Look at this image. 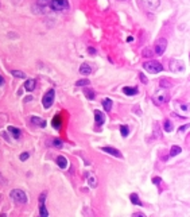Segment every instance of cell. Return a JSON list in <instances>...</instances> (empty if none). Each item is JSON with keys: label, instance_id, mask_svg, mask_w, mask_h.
I'll return each mask as SVG.
<instances>
[{"label": "cell", "instance_id": "obj_1", "mask_svg": "<svg viewBox=\"0 0 190 217\" xmlns=\"http://www.w3.org/2000/svg\"><path fill=\"white\" fill-rule=\"evenodd\" d=\"M143 69L146 70V72H148V73H151V74H156V73H159V72H162L163 66L160 65L158 61L150 59V61L143 63Z\"/></svg>", "mask_w": 190, "mask_h": 217}, {"label": "cell", "instance_id": "obj_2", "mask_svg": "<svg viewBox=\"0 0 190 217\" xmlns=\"http://www.w3.org/2000/svg\"><path fill=\"white\" fill-rule=\"evenodd\" d=\"M152 100H154V103H155L156 105H163L170 100V94H169V92H167L166 89H160L154 94Z\"/></svg>", "mask_w": 190, "mask_h": 217}, {"label": "cell", "instance_id": "obj_3", "mask_svg": "<svg viewBox=\"0 0 190 217\" xmlns=\"http://www.w3.org/2000/svg\"><path fill=\"white\" fill-rule=\"evenodd\" d=\"M11 198L16 204H26L27 202V196L24 193L23 190L20 189H14L11 192Z\"/></svg>", "mask_w": 190, "mask_h": 217}, {"label": "cell", "instance_id": "obj_4", "mask_svg": "<svg viewBox=\"0 0 190 217\" xmlns=\"http://www.w3.org/2000/svg\"><path fill=\"white\" fill-rule=\"evenodd\" d=\"M50 7L54 11H63L69 8L67 0H50Z\"/></svg>", "mask_w": 190, "mask_h": 217}, {"label": "cell", "instance_id": "obj_5", "mask_svg": "<svg viewBox=\"0 0 190 217\" xmlns=\"http://www.w3.org/2000/svg\"><path fill=\"white\" fill-rule=\"evenodd\" d=\"M54 96H55L54 89H50V90H47V92L45 93V96L42 97V104L46 109L50 108L51 105H53V103H54Z\"/></svg>", "mask_w": 190, "mask_h": 217}, {"label": "cell", "instance_id": "obj_6", "mask_svg": "<svg viewBox=\"0 0 190 217\" xmlns=\"http://www.w3.org/2000/svg\"><path fill=\"white\" fill-rule=\"evenodd\" d=\"M167 47V41L166 38H159L158 41L155 42V54L156 55H162L165 53Z\"/></svg>", "mask_w": 190, "mask_h": 217}, {"label": "cell", "instance_id": "obj_7", "mask_svg": "<svg viewBox=\"0 0 190 217\" xmlns=\"http://www.w3.org/2000/svg\"><path fill=\"white\" fill-rule=\"evenodd\" d=\"M101 150H103L104 152H107V154H111V155H113V156H116V158H123L121 152L115 147H109V146H107V147H101Z\"/></svg>", "mask_w": 190, "mask_h": 217}, {"label": "cell", "instance_id": "obj_8", "mask_svg": "<svg viewBox=\"0 0 190 217\" xmlns=\"http://www.w3.org/2000/svg\"><path fill=\"white\" fill-rule=\"evenodd\" d=\"M170 70H173V72H181V70H183V63L181 61H177V59H171Z\"/></svg>", "mask_w": 190, "mask_h": 217}, {"label": "cell", "instance_id": "obj_9", "mask_svg": "<svg viewBox=\"0 0 190 217\" xmlns=\"http://www.w3.org/2000/svg\"><path fill=\"white\" fill-rule=\"evenodd\" d=\"M8 132L12 135V138H14V139H19L20 136H22V131H20L19 128L12 127V125H10V127H8Z\"/></svg>", "mask_w": 190, "mask_h": 217}, {"label": "cell", "instance_id": "obj_10", "mask_svg": "<svg viewBox=\"0 0 190 217\" xmlns=\"http://www.w3.org/2000/svg\"><path fill=\"white\" fill-rule=\"evenodd\" d=\"M90 73H92V68L89 66V63H82V65L80 66V74H82V76H89Z\"/></svg>", "mask_w": 190, "mask_h": 217}, {"label": "cell", "instance_id": "obj_11", "mask_svg": "<svg viewBox=\"0 0 190 217\" xmlns=\"http://www.w3.org/2000/svg\"><path fill=\"white\" fill-rule=\"evenodd\" d=\"M94 119H96V124L97 125H103L105 121V116H104V113H101L100 111H96L94 112Z\"/></svg>", "mask_w": 190, "mask_h": 217}, {"label": "cell", "instance_id": "obj_12", "mask_svg": "<svg viewBox=\"0 0 190 217\" xmlns=\"http://www.w3.org/2000/svg\"><path fill=\"white\" fill-rule=\"evenodd\" d=\"M35 85H36V81L35 80H27V81L24 82V88H26V90H28V92H31V90L35 89Z\"/></svg>", "mask_w": 190, "mask_h": 217}, {"label": "cell", "instance_id": "obj_13", "mask_svg": "<svg viewBox=\"0 0 190 217\" xmlns=\"http://www.w3.org/2000/svg\"><path fill=\"white\" fill-rule=\"evenodd\" d=\"M57 165H58L61 169H66L67 167V159L63 156V155H59L57 158Z\"/></svg>", "mask_w": 190, "mask_h": 217}, {"label": "cell", "instance_id": "obj_14", "mask_svg": "<svg viewBox=\"0 0 190 217\" xmlns=\"http://www.w3.org/2000/svg\"><path fill=\"white\" fill-rule=\"evenodd\" d=\"M31 123L35 124V125H38V127H45V125H46V121L43 120V119H41V117H35V116L31 117Z\"/></svg>", "mask_w": 190, "mask_h": 217}, {"label": "cell", "instance_id": "obj_15", "mask_svg": "<svg viewBox=\"0 0 190 217\" xmlns=\"http://www.w3.org/2000/svg\"><path fill=\"white\" fill-rule=\"evenodd\" d=\"M84 94H85L89 100H93L94 96H96V93H94V90L92 89V88H84Z\"/></svg>", "mask_w": 190, "mask_h": 217}, {"label": "cell", "instance_id": "obj_16", "mask_svg": "<svg viewBox=\"0 0 190 217\" xmlns=\"http://www.w3.org/2000/svg\"><path fill=\"white\" fill-rule=\"evenodd\" d=\"M103 107H104V109L107 112L112 111V100L111 99H104L103 100Z\"/></svg>", "mask_w": 190, "mask_h": 217}, {"label": "cell", "instance_id": "obj_17", "mask_svg": "<svg viewBox=\"0 0 190 217\" xmlns=\"http://www.w3.org/2000/svg\"><path fill=\"white\" fill-rule=\"evenodd\" d=\"M179 152H182V148L179 147V146H171L169 154H170V156H177Z\"/></svg>", "mask_w": 190, "mask_h": 217}, {"label": "cell", "instance_id": "obj_18", "mask_svg": "<svg viewBox=\"0 0 190 217\" xmlns=\"http://www.w3.org/2000/svg\"><path fill=\"white\" fill-rule=\"evenodd\" d=\"M123 92H124L125 94H128V96H134V94L138 93V89H136V88H132V86H125V88H123Z\"/></svg>", "mask_w": 190, "mask_h": 217}, {"label": "cell", "instance_id": "obj_19", "mask_svg": "<svg viewBox=\"0 0 190 217\" xmlns=\"http://www.w3.org/2000/svg\"><path fill=\"white\" fill-rule=\"evenodd\" d=\"M39 214H41L42 217L49 216V212H47L46 206H45V202H39Z\"/></svg>", "mask_w": 190, "mask_h": 217}, {"label": "cell", "instance_id": "obj_20", "mask_svg": "<svg viewBox=\"0 0 190 217\" xmlns=\"http://www.w3.org/2000/svg\"><path fill=\"white\" fill-rule=\"evenodd\" d=\"M142 55L146 57V58H152V57H154V51H152V49H150V47H146V49H143V51H142Z\"/></svg>", "mask_w": 190, "mask_h": 217}, {"label": "cell", "instance_id": "obj_21", "mask_svg": "<svg viewBox=\"0 0 190 217\" xmlns=\"http://www.w3.org/2000/svg\"><path fill=\"white\" fill-rule=\"evenodd\" d=\"M97 183H98V181H97V178L94 175H89V177H88V185H89L90 187H96Z\"/></svg>", "mask_w": 190, "mask_h": 217}, {"label": "cell", "instance_id": "obj_22", "mask_svg": "<svg viewBox=\"0 0 190 217\" xmlns=\"http://www.w3.org/2000/svg\"><path fill=\"white\" fill-rule=\"evenodd\" d=\"M129 198H131V202L134 204V205H142V202H140L139 197H138L135 193H132L131 196H129Z\"/></svg>", "mask_w": 190, "mask_h": 217}, {"label": "cell", "instance_id": "obj_23", "mask_svg": "<svg viewBox=\"0 0 190 217\" xmlns=\"http://www.w3.org/2000/svg\"><path fill=\"white\" fill-rule=\"evenodd\" d=\"M89 84H90V81L88 78H82V80H78V81L76 82V86H88Z\"/></svg>", "mask_w": 190, "mask_h": 217}, {"label": "cell", "instance_id": "obj_24", "mask_svg": "<svg viewBox=\"0 0 190 217\" xmlns=\"http://www.w3.org/2000/svg\"><path fill=\"white\" fill-rule=\"evenodd\" d=\"M163 127H165V131L166 132H171V130H173V124H171L170 120H165V123H163Z\"/></svg>", "mask_w": 190, "mask_h": 217}, {"label": "cell", "instance_id": "obj_25", "mask_svg": "<svg viewBox=\"0 0 190 217\" xmlns=\"http://www.w3.org/2000/svg\"><path fill=\"white\" fill-rule=\"evenodd\" d=\"M11 74L14 76V77H16V78H24V77H26V74H24L23 72H20V70H12Z\"/></svg>", "mask_w": 190, "mask_h": 217}, {"label": "cell", "instance_id": "obj_26", "mask_svg": "<svg viewBox=\"0 0 190 217\" xmlns=\"http://www.w3.org/2000/svg\"><path fill=\"white\" fill-rule=\"evenodd\" d=\"M120 134H121L123 138L128 136V134H129V128H128V125H121V127H120Z\"/></svg>", "mask_w": 190, "mask_h": 217}, {"label": "cell", "instance_id": "obj_27", "mask_svg": "<svg viewBox=\"0 0 190 217\" xmlns=\"http://www.w3.org/2000/svg\"><path fill=\"white\" fill-rule=\"evenodd\" d=\"M62 142H61V139H54L53 140V146H55V147H62Z\"/></svg>", "mask_w": 190, "mask_h": 217}, {"label": "cell", "instance_id": "obj_28", "mask_svg": "<svg viewBox=\"0 0 190 217\" xmlns=\"http://www.w3.org/2000/svg\"><path fill=\"white\" fill-rule=\"evenodd\" d=\"M59 124H61V120H59V116L54 117V120H53V125H54V127H57V128H58V127H59Z\"/></svg>", "mask_w": 190, "mask_h": 217}, {"label": "cell", "instance_id": "obj_29", "mask_svg": "<svg viewBox=\"0 0 190 217\" xmlns=\"http://www.w3.org/2000/svg\"><path fill=\"white\" fill-rule=\"evenodd\" d=\"M28 156H30V152H23V154L20 155V161H26Z\"/></svg>", "mask_w": 190, "mask_h": 217}, {"label": "cell", "instance_id": "obj_30", "mask_svg": "<svg viewBox=\"0 0 190 217\" xmlns=\"http://www.w3.org/2000/svg\"><path fill=\"white\" fill-rule=\"evenodd\" d=\"M139 77H140V80H142V82L147 84V78L144 77V74H143V73H139Z\"/></svg>", "mask_w": 190, "mask_h": 217}, {"label": "cell", "instance_id": "obj_31", "mask_svg": "<svg viewBox=\"0 0 190 217\" xmlns=\"http://www.w3.org/2000/svg\"><path fill=\"white\" fill-rule=\"evenodd\" d=\"M88 51H89V54H96V49L93 47H88Z\"/></svg>", "mask_w": 190, "mask_h": 217}, {"label": "cell", "instance_id": "obj_32", "mask_svg": "<svg viewBox=\"0 0 190 217\" xmlns=\"http://www.w3.org/2000/svg\"><path fill=\"white\" fill-rule=\"evenodd\" d=\"M50 1V0H38V4H42V6H45V4H47Z\"/></svg>", "mask_w": 190, "mask_h": 217}, {"label": "cell", "instance_id": "obj_33", "mask_svg": "<svg viewBox=\"0 0 190 217\" xmlns=\"http://www.w3.org/2000/svg\"><path fill=\"white\" fill-rule=\"evenodd\" d=\"M187 128H189V125L186 124V125H183V127L179 128V132H185V130H187Z\"/></svg>", "mask_w": 190, "mask_h": 217}, {"label": "cell", "instance_id": "obj_34", "mask_svg": "<svg viewBox=\"0 0 190 217\" xmlns=\"http://www.w3.org/2000/svg\"><path fill=\"white\" fill-rule=\"evenodd\" d=\"M152 182H154V183H159V182H162V181H160V178H154V179H152Z\"/></svg>", "mask_w": 190, "mask_h": 217}, {"label": "cell", "instance_id": "obj_35", "mask_svg": "<svg viewBox=\"0 0 190 217\" xmlns=\"http://www.w3.org/2000/svg\"><path fill=\"white\" fill-rule=\"evenodd\" d=\"M3 84H4V78L1 77V76H0V86L3 85Z\"/></svg>", "mask_w": 190, "mask_h": 217}]
</instances>
